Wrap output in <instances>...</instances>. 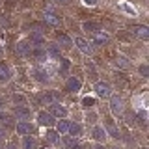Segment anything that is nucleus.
Here are the masks:
<instances>
[{"instance_id": "f257e3e1", "label": "nucleus", "mask_w": 149, "mask_h": 149, "mask_svg": "<svg viewBox=\"0 0 149 149\" xmlns=\"http://www.w3.org/2000/svg\"><path fill=\"white\" fill-rule=\"evenodd\" d=\"M110 108H112V112H114L116 116H119L121 112H123V99H121L119 95H114L112 101H110Z\"/></svg>"}, {"instance_id": "f03ea898", "label": "nucleus", "mask_w": 149, "mask_h": 149, "mask_svg": "<svg viewBox=\"0 0 149 149\" xmlns=\"http://www.w3.org/2000/svg\"><path fill=\"white\" fill-rule=\"evenodd\" d=\"M43 19H45V22H49L50 26H58L60 24V15H56L52 9H45Z\"/></svg>"}, {"instance_id": "7ed1b4c3", "label": "nucleus", "mask_w": 149, "mask_h": 149, "mask_svg": "<svg viewBox=\"0 0 149 149\" xmlns=\"http://www.w3.org/2000/svg\"><path fill=\"white\" fill-rule=\"evenodd\" d=\"M37 123L45 125V127H50V125H54V116H50L49 112H39L37 114Z\"/></svg>"}, {"instance_id": "20e7f679", "label": "nucleus", "mask_w": 149, "mask_h": 149, "mask_svg": "<svg viewBox=\"0 0 149 149\" xmlns=\"http://www.w3.org/2000/svg\"><path fill=\"white\" fill-rule=\"evenodd\" d=\"M15 50H17L19 56L26 58V56H30V52H32V47H30V43H26V41H21V43L15 45Z\"/></svg>"}, {"instance_id": "39448f33", "label": "nucleus", "mask_w": 149, "mask_h": 149, "mask_svg": "<svg viewBox=\"0 0 149 149\" xmlns=\"http://www.w3.org/2000/svg\"><path fill=\"white\" fill-rule=\"evenodd\" d=\"M95 91H97V95H101V97H110V93H112L110 86L106 82H97L95 84Z\"/></svg>"}, {"instance_id": "423d86ee", "label": "nucleus", "mask_w": 149, "mask_h": 149, "mask_svg": "<svg viewBox=\"0 0 149 149\" xmlns=\"http://www.w3.org/2000/svg\"><path fill=\"white\" fill-rule=\"evenodd\" d=\"M74 45H77V49L82 50L84 54H90L91 52V45L88 43L86 39H82V37H74Z\"/></svg>"}, {"instance_id": "0eeeda50", "label": "nucleus", "mask_w": 149, "mask_h": 149, "mask_svg": "<svg viewBox=\"0 0 149 149\" xmlns=\"http://www.w3.org/2000/svg\"><path fill=\"white\" fill-rule=\"evenodd\" d=\"M50 116H58V118H65L67 116V110L63 108L60 102H54V104H50V112H49Z\"/></svg>"}, {"instance_id": "6e6552de", "label": "nucleus", "mask_w": 149, "mask_h": 149, "mask_svg": "<svg viewBox=\"0 0 149 149\" xmlns=\"http://www.w3.org/2000/svg\"><path fill=\"white\" fill-rule=\"evenodd\" d=\"M65 88H67L71 93H77V91H80V88H82V82H80V78H69L67 84H65Z\"/></svg>"}, {"instance_id": "1a4fd4ad", "label": "nucleus", "mask_w": 149, "mask_h": 149, "mask_svg": "<svg viewBox=\"0 0 149 149\" xmlns=\"http://www.w3.org/2000/svg\"><path fill=\"white\" fill-rule=\"evenodd\" d=\"M9 78H11V69H9V65L0 62V82H8Z\"/></svg>"}, {"instance_id": "9d476101", "label": "nucleus", "mask_w": 149, "mask_h": 149, "mask_svg": "<svg viewBox=\"0 0 149 149\" xmlns=\"http://www.w3.org/2000/svg\"><path fill=\"white\" fill-rule=\"evenodd\" d=\"M91 36H93V41H95L97 45H104L106 41H108V36H106V32H104V30H101V28H99L97 32H93Z\"/></svg>"}, {"instance_id": "9b49d317", "label": "nucleus", "mask_w": 149, "mask_h": 149, "mask_svg": "<svg viewBox=\"0 0 149 149\" xmlns=\"http://www.w3.org/2000/svg\"><path fill=\"white\" fill-rule=\"evenodd\" d=\"M17 132L22 134V136H28V134L32 132V125L28 123V121H19L17 123Z\"/></svg>"}, {"instance_id": "f8f14e48", "label": "nucleus", "mask_w": 149, "mask_h": 149, "mask_svg": "<svg viewBox=\"0 0 149 149\" xmlns=\"http://www.w3.org/2000/svg\"><path fill=\"white\" fill-rule=\"evenodd\" d=\"M132 34H134V36H138V37H142V39H147V37H149V28H147V26H143V24L134 26V28H132Z\"/></svg>"}, {"instance_id": "ddd939ff", "label": "nucleus", "mask_w": 149, "mask_h": 149, "mask_svg": "<svg viewBox=\"0 0 149 149\" xmlns=\"http://www.w3.org/2000/svg\"><path fill=\"white\" fill-rule=\"evenodd\" d=\"M41 99H43V102H45V104H54V102H58L60 95H58L56 91H50V93H45V95L41 97Z\"/></svg>"}, {"instance_id": "4468645a", "label": "nucleus", "mask_w": 149, "mask_h": 149, "mask_svg": "<svg viewBox=\"0 0 149 149\" xmlns=\"http://www.w3.org/2000/svg\"><path fill=\"white\" fill-rule=\"evenodd\" d=\"M93 138L97 140V142H104L106 138V130L102 127H93Z\"/></svg>"}, {"instance_id": "2eb2a0df", "label": "nucleus", "mask_w": 149, "mask_h": 149, "mask_svg": "<svg viewBox=\"0 0 149 149\" xmlns=\"http://www.w3.org/2000/svg\"><path fill=\"white\" fill-rule=\"evenodd\" d=\"M15 116L21 119H28L30 118V108H24V106H17L15 108Z\"/></svg>"}, {"instance_id": "dca6fc26", "label": "nucleus", "mask_w": 149, "mask_h": 149, "mask_svg": "<svg viewBox=\"0 0 149 149\" xmlns=\"http://www.w3.org/2000/svg\"><path fill=\"white\" fill-rule=\"evenodd\" d=\"M56 39H58V43H60V45H63V47H71V45H73L71 37L65 36V34H58V36H56Z\"/></svg>"}, {"instance_id": "f3484780", "label": "nucleus", "mask_w": 149, "mask_h": 149, "mask_svg": "<svg viewBox=\"0 0 149 149\" xmlns=\"http://www.w3.org/2000/svg\"><path fill=\"white\" fill-rule=\"evenodd\" d=\"M69 121H65V119H60V123H58V132L60 134H67L69 132Z\"/></svg>"}, {"instance_id": "a211bd4d", "label": "nucleus", "mask_w": 149, "mask_h": 149, "mask_svg": "<svg viewBox=\"0 0 149 149\" xmlns=\"http://www.w3.org/2000/svg\"><path fill=\"white\" fill-rule=\"evenodd\" d=\"M22 149H36L34 138H30V136H24V138H22Z\"/></svg>"}, {"instance_id": "6ab92c4d", "label": "nucleus", "mask_w": 149, "mask_h": 149, "mask_svg": "<svg viewBox=\"0 0 149 149\" xmlns=\"http://www.w3.org/2000/svg\"><path fill=\"white\" fill-rule=\"evenodd\" d=\"M69 132H71V136H80V134H82V127L78 123H71V125H69Z\"/></svg>"}, {"instance_id": "aec40b11", "label": "nucleus", "mask_w": 149, "mask_h": 149, "mask_svg": "<svg viewBox=\"0 0 149 149\" xmlns=\"http://www.w3.org/2000/svg\"><path fill=\"white\" fill-rule=\"evenodd\" d=\"M82 28H84L86 32H90V34H93V32H97L101 26L97 24V22H84V24H82Z\"/></svg>"}, {"instance_id": "412c9836", "label": "nucleus", "mask_w": 149, "mask_h": 149, "mask_svg": "<svg viewBox=\"0 0 149 149\" xmlns=\"http://www.w3.org/2000/svg\"><path fill=\"white\" fill-rule=\"evenodd\" d=\"M34 74H36V78H37L39 82H47V80H49V77H47V71H45V69H36Z\"/></svg>"}, {"instance_id": "4be33fe9", "label": "nucleus", "mask_w": 149, "mask_h": 149, "mask_svg": "<svg viewBox=\"0 0 149 149\" xmlns=\"http://www.w3.org/2000/svg\"><path fill=\"white\" fill-rule=\"evenodd\" d=\"M47 140H49L50 143H58V142H60V132L49 130V132H47Z\"/></svg>"}, {"instance_id": "5701e85b", "label": "nucleus", "mask_w": 149, "mask_h": 149, "mask_svg": "<svg viewBox=\"0 0 149 149\" xmlns=\"http://www.w3.org/2000/svg\"><path fill=\"white\" fill-rule=\"evenodd\" d=\"M49 54L52 56V58H60V49H58V45H49Z\"/></svg>"}, {"instance_id": "b1692460", "label": "nucleus", "mask_w": 149, "mask_h": 149, "mask_svg": "<svg viewBox=\"0 0 149 149\" xmlns=\"http://www.w3.org/2000/svg\"><path fill=\"white\" fill-rule=\"evenodd\" d=\"M116 62H118V65L119 67H123V69H127V67H130V63H129V60L125 58V56H119L118 60H116Z\"/></svg>"}, {"instance_id": "393cba45", "label": "nucleus", "mask_w": 149, "mask_h": 149, "mask_svg": "<svg viewBox=\"0 0 149 149\" xmlns=\"http://www.w3.org/2000/svg\"><path fill=\"white\" fill-rule=\"evenodd\" d=\"M63 142H65V146H67L69 149H80V146H78V143H77V142H74V140H73V138H65V140H63Z\"/></svg>"}, {"instance_id": "a878e982", "label": "nucleus", "mask_w": 149, "mask_h": 149, "mask_svg": "<svg viewBox=\"0 0 149 149\" xmlns=\"http://www.w3.org/2000/svg\"><path fill=\"white\" fill-rule=\"evenodd\" d=\"M106 125H108V130H110V134H112V136H114V138H119V130L116 129V125L112 123V121H108Z\"/></svg>"}, {"instance_id": "bb28decb", "label": "nucleus", "mask_w": 149, "mask_h": 149, "mask_svg": "<svg viewBox=\"0 0 149 149\" xmlns=\"http://www.w3.org/2000/svg\"><path fill=\"white\" fill-rule=\"evenodd\" d=\"M93 104H95V99H91V97H86V99H82V106H86V108H91Z\"/></svg>"}, {"instance_id": "cd10ccee", "label": "nucleus", "mask_w": 149, "mask_h": 149, "mask_svg": "<svg viewBox=\"0 0 149 149\" xmlns=\"http://www.w3.org/2000/svg\"><path fill=\"white\" fill-rule=\"evenodd\" d=\"M60 62H62V67H60V73H62V74H65V73H67V69H69V60H60Z\"/></svg>"}, {"instance_id": "c85d7f7f", "label": "nucleus", "mask_w": 149, "mask_h": 149, "mask_svg": "<svg viewBox=\"0 0 149 149\" xmlns=\"http://www.w3.org/2000/svg\"><path fill=\"white\" fill-rule=\"evenodd\" d=\"M13 102H19V106H22V104L26 102V99H24L22 95H19V93H17V95H13Z\"/></svg>"}, {"instance_id": "c756f323", "label": "nucleus", "mask_w": 149, "mask_h": 149, "mask_svg": "<svg viewBox=\"0 0 149 149\" xmlns=\"http://www.w3.org/2000/svg\"><path fill=\"white\" fill-rule=\"evenodd\" d=\"M147 73H149L147 65H140V74H142V77H147Z\"/></svg>"}, {"instance_id": "7c9ffc66", "label": "nucleus", "mask_w": 149, "mask_h": 149, "mask_svg": "<svg viewBox=\"0 0 149 149\" xmlns=\"http://www.w3.org/2000/svg\"><path fill=\"white\" fill-rule=\"evenodd\" d=\"M86 119H88V123H95V121H97V116L95 114H88Z\"/></svg>"}, {"instance_id": "2f4dec72", "label": "nucleus", "mask_w": 149, "mask_h": 149, "mask_svg": "<svg viewBox=\"0 0 149 149\" xmlns=\"http://www.w3.org/2000/svg\"><path fill=\"white\" fill-rule=\"evenodd\" d=\"M84 4H86V6H95L97 4V0H82Z\"/></svg>"}, {"instance_id": "473e14b6", "label": "nucleus", "mask_w": 149, "mask_h": 149, "mask_svg": "<svg viewBox=\"0 0 149 149\" xmlns=\"http://www.w3.org/2000/svg\"><path fill=\"white\" fill-rule=\"evenodd\" d=\"M4 136H6V130H4V129H2V127H0V140H2V138H4Z\"/></svg>"}, {"instance_id": "72a5a7b5", "label": "nucleus", "mask_w": 149, "mask_h": 149, "mask_svg": "<svg viewBox=\"0 0 149 149\" xmlns=\"http://www.w3.org/2000/svg\"><path fill=\"white\" fill-rule=\"evenodd\" d=\"M2 108H4V99L0 97V110H2Z\"/></svg>"}, {"instance_id": "f704fd0d", "label": "nucleus", "mask_w": 149, "mask_h": 149, "mask_svg": "<svg viewBox=\"0 0 149 149\" xmlns=\"http://www.w3.org/2000/svg\"><path fill=\"white\" fill-rule=\"evenodd\" d=\"M56 2H62V4H65V2H69V0H56Z\"/></svg>"}, {"instance_id": "c9c22d12", "label": "nucleus", "mask_w": 149, "mask_h": 149, "mask_svg": "<svg viewBox=\"0 0 149 149\" xmlns=\"http://www.w3.org/2000/svg\"><path fill=\"white\" fill-rule=\"evenodd\" d=\"M2 54H4V50H2V47H0V58H2Z\"/></svg>"}, {"instance_id": "e433bc0d", "label": "nucleus", "mask_w": 149, "mask_h": 149, "mask_svg": "<svg viewBox=\"0 0 149 149\" xmlns=\"http://www.w3.org/2000/svg\"><path fill=\"white\" fill-rule=\"evenodd\" d=\"M95 149H104V147H102V146H97V147H95Z\"/></svg>"}, {"instance_id": "4c0bfd02", "label": "nucleus", "mask_w": 149, "mask_h": 149, "mask_svg": "<svg viewBox=\"0 0 149 149\" xmlns=\"http://www.w3.org/2000/svg\"><path fill=\"white\" fill-rule=\"evenodd\" d=\"M8 149H15V147H13V146H8Z\"/></svg>"}, {"instance_id": "58836bf2", "label": "nucleus", "mask_w": 149, "mask_h": 149, "mask_svg": "<svg viewBox=\"0 0 149 149\" xmlns=\"http://www.w3.org/2000/svg\"><path fill=\"white\" fill-rule=\"evenodd\" d=\"M112 149H118V147H112Z\"/></svg>"}]
</instances>
